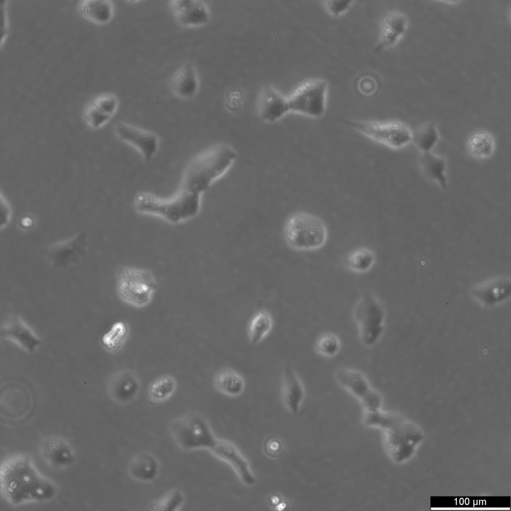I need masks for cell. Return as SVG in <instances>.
I'll use <instances>...</instances> for the list:
<instances>
[{"mask_svg":"<svg viewBox=\"0 0 511 511\" xmlns=\"http://www.w3.org/2000/svg\"><path fill=\"white\" fill-rule=\"evenodd\" d=\"M0 481L3 498L13 506L49 501L57 491L55 485L40 473L29 456L23 453L3 460Z\"/></svg>","mask_w":511,"mask_h":511,"instance_id":"6da1fadb","label":"cell"},{"mask_svg":"<svg viewBox=\"0 0 511 511\" xmlns=\"http://www.w3.org/2000/svg\"><path fill=\"white\" fill-rule=\"evenodd\" d=\"M237 157L236 150L225 143L201 151L189 162L178 190L201 198L203 194L231 168Z\"/></svg>","mask_w":511,"mask_h":511,"instance_id":"7a4b0ae2","label":"cell"},{"mask_svg":"<svg viewBox=\"0 0 511 511\" xmlns=\"http://www.w3.org/2000/svg\"><path fill=\"white\" fill-rule=\"evenodd\" d=\"M364 421L368 427L383 431L387 452L397 463L409 459L422 440L421 433L414 425L381 410L365 412Z\"/></svg>","mask_w":511,"mask_h":511,"instance_id":"3957f363","label":"cell"},{"mask_svg":"<svg viewBox=\"0 0 511 511\" xmlns=\"http://www.w3.org/2000/svg\"><path fill=\"white\" fill-rule=\"evenodd\" d=\"M201 200L177 191L172 196L162 198L152 193L140 192L135 195L133 205L141 214L157 216L177 224L192 219L200 212Z\"/></svg>","mask_w":511,"mask_h":511,"instance_id":"277c9868","label":"cell"},{"mask_svg":"<svg viewBox=\"0 0 511 511\" xmlns=\"http://www.w3.org/2000/svg\"><path fill=\"white\" fill-rule=\"evenodd\" d=\"M283 235L292 249L300 252L318 250L326 244L328 232L319 217L303 211L292 213L285 221Z\"/></svg>","mask_w":511,"mask_h":511,"instance_id":"5b68a950","label":"cell"},{"mask_svg":"<svg viewBox=\"0 0 511 511\" xmlns=\"http://www.w3.org/2000/svg\"><path fill=\"white\" fill-rule=\"evenodd\" d=\"M116 285L120 299L137 308L148 306L157 288V281L152 271L130 265L118 268L116 274Z\"/></svg>","mask_w":511,"mask_h":511,"instance_id":"8992f818","label":"cell"},{"mask_svg":"<svg viewBox=\"0 0 511 511\" xmlns=\"http://www.w3.org/2000/svg\"><path fill=\"white\" fill-rule=\"evenodd\" d=\"M342 123L377 143L401 150L413 141L414 132L406 123L397 120L384 121L342 119Z\"/></svg>","mask_w":511,"mask_h":511,"instance_id":"52a82bcc","label":"cell"},{"mask_svg":"<svg viewBox=\"0 0 511 511\" xmlns=\"http://www.w3.org/2000/svg\"><path fill=\"white\" fill-rule=\"evenodd\" d=\"M169 429L179 448L186 452L210 450L217 439L206 418L198 413H189L172 420Z\"/></svg>","mask_w":511,"mask_h":511,"instance_id":"ba28073f","label":"cell"},{"mask_svg":"<svg viewBox=\"0 0 511 511\" xmlns=\"http://www.w3.org/2000/svg\"><path fill=\"white\" fill-rule=\"evenodd\" d=\"M327 93L328 83L324 79L303 81L287 97L289 113L315 119L321 117L326 109Z\"/></svg>","mask_w":511,"mask_h":511,"instance_id":"9c48e42d","label":"cell"},{"mask_svg":"<svg viewBox=\"0 0 511 511\" xmlns=\"http://www.w3.org/2000/svg\"><path fill=\"white\" fill-rule=\"evenodd\" d=\"M353 315L362 342L368 347L375 345L384 330L385 312L380 301L373 294L365 293L357 301Z\"/></svg>","mask_w":511,"mask_h":511,"instance_id":"30bf717a","label":"cell"},{"mask_svg":"<svg viewBox=\"0 0 511 511\" xmlns=\"http://www.w3.org/2000/svg\"><path fill=\"white\" fill-rule=\"evenodd\" d=\"M142 382L134 371L128 368L119 369L108 377L106 389L110 398L115 403L127 405L133 402L139 395Z\"/></svg>","mask_w":511,"mask_h":511,"instance_id":"8fae6325","label":"cell"},{"mask_svg":"<svg viewBox=\"0 0 511 511\" xmlns=\"http://www.w3.org/2000/svg\"><path fill=\"white\" fill-rule=\"evenodd\" d=\"M114 131L121 141L137 149L145 162L151 161L156 155L159 139L154 133L122 121L115 124Z\"/></svg>","mask_w":511,"mask_h":511,"instance_id":"7c38bea8","label":"cell"},{"mask_svg":"<svg viewBox=\"0 0 511 511\" xmlns=\"http://www.w3.org/2000/svg\"><path fill=\"white\" fill-rule=\"evenodd\" d=\"M209 451L216 457L229 464L243 484L251 486L256 483V479L249 462L232 443L217 439Z\"/></svg>","mask_w":511,"mask_h":511,"instance_id":"4fadbf2b","label":"cell"},{"mask_svg":"<svg viewBox=\"0 0 511 511\" xmlns=\"http://www.w3.org/2000/svg\"><path fill=\"white\" fill-rule=\"evenodd\" d=\"M0 336L29 353L35 351L41 343L40 338L17 315H11L3 323L0 328Z\"/></svg>","mask_w":511,"mask_h":511,"instance_id":"5bb4252c","label":"cell"},{"mask_svg":"<svg viewBox=\"0 0 511 511\" xmlns=\"http://www.w3.org/2000/svg\"><path fill=\"white\" fill-rule=\"evenodd\" d=\"M39 452L44 461L56 469H63L71 466L75 456L70 445L59 437H50L42 440L39 444Z\"/></svg>","mask_w":511,"mask_h":511,"instance_id":"9a60e30c","label":"cell"},{"mask_svg":"<svg viewBox=\"0 0 511 511\" xmlns=\"http://www.w3.org/2000/svg\"><path fill=\"white\" fill-rule=\"evenodd\" d=\"M172 11L181 25L187 27L206 24L210 14L207 5L199 0H176L170 1Z\"/></svg>","mask_w":511,"mask_h":511,"instance_id":"2e32d148","label":"cell"},{"mask_svg":"<svg viewBox=\"0 0 511 511\" xmlns=\"http://www.w3.org/2000/svg\"><path fill=\"white\" fill-rule=\"evenodd\" d=\"M259 112L265 122L271 123L278 121L289 113L287 97L271 85H264L260 93Z\"/></svg>","mask_w":511,"mask_h":511,"instance_id":"e0dca14e","label":"cell"},{"mask_svg":"<svg viewBox=\"0 0 511 511\" xmlns=\"http://www.w3.org/2000/svg\"><path fill=\"white\" fill-rule=\"evenodd\" d=\"M407 28V20L401 13L391 11L387 13L381 19L378 40L375 52L391 47L396 45L404 35Z\"/></svg>","mask_w":511,"mask_h":511,"instance_id":"ac0fdd59","label":"cell"},{"mask_svg":"<svg viewBox=\"0 0 511 511\" xmlns=\"http://www.w3.org/2000/svg\"><path fill=\"white\" fill-rule=\"evenodd\" d=\"M281 393L283 404L287 410L291 413H296L303 401L305 391L299 377L288 364L283 369Z\"/></svg>","mask_w":511,"mask_h":511,"instance_id":"d6986e66","label":"cell"},{"mask_svg":"<svg viewBox=\"0 0 511 511\" xmlns=\"http://www.w3.org/2000/svg\"><path fill=\"white\" fill-rule=\"evenodd\" d=\"M160 469L157 457L151 452L143 451L132 457L128 464L127 472L136 482L150 483L157 478Z\"/></svg>","mask_w":511,"mask_h":511,"instance_id":"ffe728a7","label":"cell"},{"mask_svg":"<svg viewBox=\"0 0 511 511\" xmlns=\"http://www.w3.org/2000/svg\"><path fill=\"white\" fill-rule=\"evenodd\" d=\"M510 281L498 277L479 284L472 289V294L484 304L492 305L506 298L510 293Z\"/></svg>","mask_w":511,"mask_h":511,"instance_id":"44dd1931","label":"cell"},{"mask_svg":"<svg viewBox=\"0 0 511 511\" xmlns=\"http://www.w3.org/2000/svg\"><path fill=\"white\" fill-rule=\"evenodd\" d=\"M171 85L173 92L181 98L189 99L195 96L199 82L194 65L186 62L181 65L173 76Z\"/></svg>","mask_w":511,"mask_h":511,"instance_id":"7402d4cb","label":"cell"},{"mask_svg":"<svg viewBox=\"0 0 511 511\" xmlns=\"http://www.w3.org/2000/svg\"><path fill=\"white\" fill-rule=\"evenodd\" d=\"M212 384L216 390L230 397L241 395L246 387L243 377L237 371L230 368L217 372L213 377Z\"/></svg>","mask_w":511,"mask_h":511,"instance_id":"603a6c76","label":"cell"},{"mask_svg":"<svg viewBox=\"0 0 511 511\" xmlns=\"http://www.w3.org/2000/svg\"><path fill=\"white\" fill-rule=\"evenodd\" d=\"M420 162L421 170L426 177L436 183L442 190H447L448 180L446 159L431 152L422 154Z\"/></svg>","mask_w":511,"mask_h":511,"instance_id":"cb8c5ba5","label":"cell"},{"mask_svg":"<svg viewBox=\"0 0 511 511\" xmlns=\"http://www.w3.org/2000/svg\"><path fill=\"white\" fill-rule=\"evenodd\" d=\"M466 149L470 155L478 160L490 158L494 153L496 142L493 135L485 130L472 132L466 141Z\"/></svg>","mask_w":511,"mask_h":511,"instance_id":"d4e9b609","label":"cell"},{"mask_svg":"<svg viewBox=\"0 0 511 511\" xmlns=\"http://www.w3.org/2000/svg\"><path fill=\"white\" fill-rule=\"evenodd\" d=\"M177 388V380L174 376L168 374L160 375L154 379L148 386V400L153 405L164 403L175 394Z\"/></svg>","mask_w":511,"mask_h":511,"instance_id":"484cf974","label":"cell"},{"mask_svg":"<svg viewBox=\"0 0 511 511\" xmlns=\"http://www.w3.org/2000/svg\"><path fill=\"white\" fill-rule=\"evenodd\" d=\"M335 379L340 385L360 400L371 389L364 376L355 370L340 369L335 373Z\"/></svg>","mask_w":511,"mask_h":511,"instance_id":"4316f807","label":"cell"},{"mask_svg":"<svg viewBox=\"0 0 511 511\" xmlns=\"http://www.w3.org/2000/svg\"><path fill=\"white\" fill-rule=\"evenodd\" d=\"M376 261V256L371 249L359 247L351 250L347 255V268L356 274H364L371 270Z\"/></svg>","mask_w":511,"mask_h":511,"instance_id":"83f0119b","label":"cell"},{"mask_svg":"<svg viewBox=\"0 0 511 511\" xmlns=\"http://www.w3.org/2000/svg\"><path fill=\"white\" fill-rule=\"evenodd\" d=\"M273 326V319L266 310L257 309L250 319L248 326V335L252 345L259 344L269 333Z\"/></svg>","mask_w":511,"mask_h":511,"instance_id":"f1b7e54d","label":"cell"},{"mask_svg":"<svg viewBox=\"0 0 511 511\" xmlns=\"http://www.w3.org/2000/svg\"><path fill=\"white\" fill-rule=\"evenodd\" d=\"M129 327L124 321L114 322L101 338L102 344L108 352H119L125 346L129 336Z\"/></svg>","mask_w":511,"mask_h":511,"instance_id":"f546056e","label":"cell"},{"mask_svg":"<svg viewBox=\"0 0 511 511\" xmlns=\"http://www.w3.org/2000/svg\"><path fill=\"white\" fill-rule=\"evenodd\" d=\"M79 11L84 16L98 23H105L113 14V6L107 0H85L79 5Z\"/></svg>","mask_w":511,"mask_h":511,"instance_id":"4dcf8cb0","label":"cell"},{"mask_svg":"<svg viewBox=\"0 0 511 511\" xmlns=\"http://www.w3.org/2000/svg\"><path fill=\"white\" fill-rule=\"evenodd\" d=\"M439 139V132L435 124L428 122L414 133L413 142L422 154H425L433 152Z\"/></svg>","mask_w":511,"mask_h":511,"instance_id":"1f68e13d","label":"cell"},{"mask_svg":"<svg viewBox=\"0 0 511 511\" xmlns=\"http://www.w3.org/2000/svg\"><path fill=\"white\" fill-rule=\"evenodd\" d=\"M186 497L180 489H171L159 499L151 502L149 510L154 511H177L184 506Z\"/></svg>","mask_w":511,"mask_h":511,"instance_id":"d6a6232c","label":"cell"},{"mask_svg":"<svg viewBox=\"0 0 511 511\" xmlns=\"http://www.w3.org/2000/svg\"><path fill=\"white\" fill-rule=\"evenodd\" d=\"M315 347L317 352L322 355L332 357L338 352L340 343L336 335L332 333H325L318 338Z\"/></svg>","mask_w":511,"mask_h":511,"instance_id":"836d02e7","label":"cell"},{"mask_svg":"<svg viewBox=\"0 0 511 511\" xmlns=\"http://www.w3.org/2000/svg\"><path fill=\"white\" fill-rule=\"evenodd\" d=\"M92 104L98 110L112 117L118 104L117 98L110 93H104L96 96Z\"/></svg>","mask_w":511,"mask_h":511,"instance_id":"e575fe53","label":"cell"},{"mask_svg":"<svg viewBox=\"0 0 511 511\" xmlns=\"http://www.w3.org/2000/svg\"><path fill=\"white\" fill-rule=\"evenodd\" d=\"M84 117L87 125L93 129L101 128L111 118L98 110L92 103L86 108Z\"/></svg>","mask_w":511,"mask_h":511,"instance_id":"d590c367","label":"cell"},{"mask_svg":"<svg viewBox=\"0 0 511 511\" xmlns=\"http://www.w3.org/2000/svg\"><path fill=\"white\" fill-rule=\"evenodd\" d=\"M353 3V0H332L324 1L323 4L330 14L333 16H339L348 11Z\"/></svg>","mask_w":511,"mask_h":511,"instance_id":"8d00e7d4","label":"cell"},{"mask_svg":"<svg viewBox=\"0 0 511 511\" xmlns=\"http://www.w3.org/2000/svg\"><path fill=\"white\" fill-rule=\"evenodd\" d=\"M360 400L365 412H374L381 410L382 405L381 396L376 391L371 388Z\"/></svg>","mask_w":511,"mask_h":511,"instance_id":"74e56055","label":"cell"},{"mask_svg":"<svg viewBox=\"0 0 511 511\" xmlns=\"http://www.w3.org/2000/svg\"><path fill=\"white\" fill-rule=\"evenodd\" d=\"M283 445L280 439L276 437H270L265 440L263 444V450L265 454L271 458H276L281 454Z\"/></svg>","mask_w":511,"mask_h":511,"instance_id":"f35d334b","label":"cell"},{"mask_svg":"<svg viewBox=\"0 0 511 511\" xmlns=\"http://www.w3.org/2000/svg\"><path fill=\"white\" fill-rule=\"evenodd\" d=\"M1 224L0 229H5L9 224L11 219V209L2 194L0 196Z\"/></svg>","mask_w":511,"mask_h":511,"instance_id":"ab89813d","label":"cell"},{"mask_svg":"<svg viewBox=\"0 0 511 511\" xmlns=\"http://www.w3.org/2000/svg\"><path fill=\"white\" fill-rule=\"evenodd\" d=\"M6 0H1L0 4V19H1V44L4 39L7 32V16L6 12Z\"/></svg>","mask_w":511,"mask_h":511,"instance_id":"60d3db41","label":"cell"},{"mask_svg":"<svg viewBox=\"0 0 511 511\" xmlns=\"http://www.w3.org/2000/svg\"><path fill=\"white\" fill-rule=\"evenodd\" d=\"M22 222H23L22 223L23 224L24 226H28L29 225H31L32 221L31 219H30L29 218L25 217L23 219Z\"/></svg>","mask_w":511,"mask_h":511,"instance_id":"b9f144b4","label":"cell"}]
</instances>
